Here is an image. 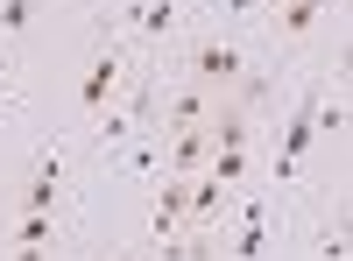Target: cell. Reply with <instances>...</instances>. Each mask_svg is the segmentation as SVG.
<instances>
[{
	"label": "cell",
	"mask_w": 353,
	"mask_h": 261,
	"mask_svg": "<svg viewBox=\"0 0 353 261\" xmlns=\"http://www.w3.org/2000/svg\"><path fill=\"white\" fill-rule=\"evenodd\" d=\"M36 14H43V0H0V56L28 36V21H36Z\"/></svg>",
	"instance_id": "cell-6"
},
{
	"label": "cell",
	"mask_w": 353,
	"mask_h": 261,
	"mask_svg": "<svg viewBox=\"0 0 353 261\" xmlns=\"http://www.w3.org/2000/svg\"><path fill=\"white\" fill-rule=\"evenodd\" d=\"M0 261H57V247H0Z\"/></svg>",
	"instance_id": "cell-7"
},
{
	"label": "cell",
	"mask_w": 353,
	"mask_h": 261,
	"mask_svg": "<svg viewBox=\"0 0 353 261\" xmlns=\"http://www.w3.org/2000/svg\"><path fill=\"white\" fill-rule=\"evenodd\" d=\"M248 64H254V50L233 36V28H184L176 36V78H191V85H205V92H233V85L248 78Z\"/></svg>",
	"instance_id": "cell-2"
},
{
	"label": "cell",
	"mask_w": 353,
	"mask_h": 261,
	"mask_svg": "<svg viewBox=\"0 0 353 261\" xmlns=\"http://www.w3.org/2000/svg\"><path fill=\"white\" fill-rule=\"evenodd\" d=\"M0 247H64V212H0Z\"/></svg>",
	"instance_id": "cell-4"
},
{
	"label": "cell",
	"mask_w": 353,
	"mask_h": 261,
	"mask_svg": "<svg viewBox=\"0 0 353 261\" xmlns=\"http://www.w3.org/2000/svg\"><path fill=\"white\" fill-rule=\"evenodd\" d=\"M134 64H141V56H134V50H128L121 36H99V50H92V64H85V78H78V121H85V127H92L99 113H106L113 99L128 92V78H134Z\"/></svg>",
	"instance_id": "cell-3"
},
{
	"label": "cell",
	"mask_w": 353,
	"mask_h": 261,
	"mask_svg": "<svg viewBox=\"0 0 353 261\" xmlns=\"http://www.w3.org/2000/svg\"><path fill=\"white\" fill-rule=\"evenodd\" d=\"M184 28H191V0H106L99 8V36H121L134 56H170Z\"/></svg>",
	"instance_id": "cell-1"
},
{
	"label": "cell",
	"mask_w": 353,
	"mask_h": 261,
	"mask_svg": "<svg viewBox=\"0 0 353 261\" xmlns=\"http://www.w3.org/2000/svg\"><path fill=\"white\" fill-rule=\"evenodd\" d=\"M311 261H353V233H346L339 198H332V212H318V226H311Z\"/></svg>",
	"instance_id": "cell-5"
}]
</instances>
